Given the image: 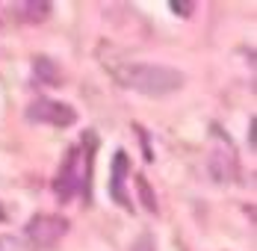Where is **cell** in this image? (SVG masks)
Listing matches in <instances>:
<instances>
[{"mask_svg": "<svg viewBox=\"0 0 257 251\" xmlns=\"http://www.w3.org/2000/svg\"><path fill=\"white\" fill-rule=\"evenodd\" d=\"M219 139H222V148H216L213 154H210V160H207V172H210V177H213L216 183H231L233 175H236L233 148H231V139H225L222 133H219Z\"/></svg>", "mask_w": 257, "mask_h": 251, "instance_id": "obj_5", "label": "cell"}, {"mask_svg": "<svg viewBox=\"0 0 257 251\" xmlns=\"http://www.w3.org/2000/svg\"><path fill=\"white\" fill-rule=\"evenodd\" d=\"M248 145H251V151L257 148V118L251 115V124H248Z\"/></svg>", "mask_w": 257, "mask_h": 251, "instance_id": "obj_13", "label": "cell"}, {"mask_svg": "<svg viewBox=\"0 0 257 251\" xmlns=\"http://www.w3.org/2000/svg\"><path fill=\"white\" fill-rule=\"evenodd\" d=\"M106 68L112 71V77L124 86V89H133L145 98H166L172 92L183 89L186 77L169 68V65H154V62H106Z\"/></svg>", "mask_w": 257, "mask_h": 251, "instance_id": "obj_1", "label": "cell"}, {"mask_svg": "<svg viewBox=\"0 0 257 251\" xmlns=\"http://www.w3.org/2000/svg\"><path fill=\"white\" fill-rule=\"evenodd\" d=\"M27 121H33V124H51V127H71L77 121V112L68 103H59V100H51V98H39L27 106Z\"/></svg>", "mask_w": 257, "mask_h": 251, "instance_id": "obj_4", "label": "cell"}, {"mask_svg": "<svg viewBox=\"0 0 257 251\" xmlns=\"http://www.w3.org/2000/svg\"><path fill=\"white\" fill-rule=\"evenodd\" d=\"M51 9H53V6L48 3V0H42V3H36V0H33V3H18V6H15V12H27L24 21H30V24L45 21V18L51 15Z\"/></svg>", "mask_w": 257, "mask_h": 251, "instance_id": "obj_7", "label": "cell"}, {"mask_svg": "<svg viewBox=\"0 0 257 251\" xmlns=\"http://www.w3.org/2000/svg\"><path fill=\"white\" fill-rule=\"evenodd\" d=\"M169 9H172V12H178L180 18H189V15L195 12V3H189V0H172V3H169Z\"/></svg>", "mask_w": 257, "mask_h": 251, "instance_id": "obj_10", "label": "cell"}, {"mask_svg": "<svg viewBox=\"0 0 257 251\" xmlns=\"http://www.w3.org/2000/svg\"><path fill=\"white\" fill-rule=\"evenodd\" d=\"M98 148V139L95 133L89 136V151L80 154V148H68L62 166H59V175L53 180V192L59 201H71L80 189L89 195V175H92V151Z\"/></svg>", "mask_w": 257, "mask_h": 251, "instance_id": "obj_2", "label": "cell"}, {"mask_svg": "<svg viewBox=\"0 0 257 251\" xmlns=\"http://www.w3.org/2000/svg\"><path fill=\"white\" fill-rule=\"evenodd\" d=\"M130 251H157V245H154V236L151 233H142L133 245H130Z\"/></svg>", "mask_w": 257, "mask_h": 251, "instance_id": "obj_11", "label": "cell"}, {"mask_svg": "<svg viewBox=\"0 0 257 251\" xmlns=\"http://www.w3.org/2000/svg\"><path fill=\"white\" fill-rule=\"evenodd\" d=\"M3 219H6V213H3V207H0V222H3Z\"/></svg>", "mask_w": 257, "mask_h": 251, "instance_id": "obj_14", "label": "cell"}, {"mask_svg": "<svg viewBox=\"0 0 257 251\" xmlns=\"http://www.w3.org/2000/svg\"><path fill=\"white\" fill-rule=\"evenodd\" d=\"M127 172H130V160H127V151H115L112 157V166H109V198L115 204H121L124 210H130L127 192H124V183H127Z\"/></svg>", "mask_w": 257, "mask_h": 251, "instance_id": "obj_6", "label": "cell"}, {"mask_svg": "<svg viewBox=\"0 0 257 251\" xmlns=\"http://www.w3.org/2000/svg\"><path fill=\"white\" fill-rule=\"evenodd\" d=\"M136 186H139V195H142V204H145V210H148V213H157V198L151 195V186H148V180L139 175V177H136Z\"/></svg>", "mask_w": 257, "mask_h": 251, "instance_id": "obj_9", "label": "cell"}, {"mask_svg": "<svg viewBox=\"0 0 257 251\" xmlns=\"http://www.w3.org/2000/svg\"><path fill=\"white\" fill-rule=\"evenodd\" d=\"M33 71L39 77V83H56L59 80V68H56V62L48 59V56H36L33 59Z\"/></svg>", "mask_w": 257, "mask_h": 251, "instance_id": "obj_8", "label": "cell"}, {"mask_svg": "<svg viewBox=\"0 0 257 251\" xmlns=\"http://www.w3.org/2000/svg\"><path fill=\"white\" fill-rule=\"evenodd\" d=\"M0 251H24L15 236H0Z\"/></svg>", "mask_w": 257, "mask_h": 251, "instance_id": "obj_12", "label": "cell"}, {"mask_svg": "<svg viewBox=\"0 0 257 251\" xmlns=\"http://www.w3.org/2000/svg\"><path fill=\"white\" fill-rule=\"evenodd\" d=\"M65 230H68V222H65L62 216H48V213H42V216H33V219L27 222V239H30L33 248L48 251L65 236Z\"/></svg>", "mask_w": 257, "mask_h": 251, "instance_id": "obj_3", "label": "cell"}]
</instances>
